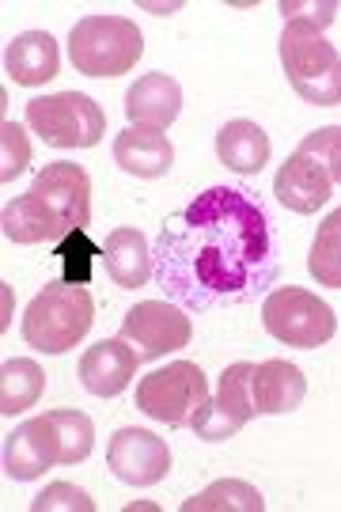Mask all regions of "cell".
<instances>
[{
	"label": "cell",
	"mask_w": 341,
	"mask_h": 512,
	"mask_svg": "<svg viewBox=\"0 0 341 512\" xmlns=\"http://www.w3.org/2000/svg\"><path fill=\"white\" fill-rule=\"evenodd\" d=\"M205 399H209V380L194 361H171L137 384V410L175 429L190 425Z\"/></svg>",
	"instance_id": "7"
},
{
	"label": "cell",
	"mask_w": 341,
	"mask_h": 512,
	"mask_svg": "<svg viewBox=\"0 0 341 512\" xmlns=\"http://www.w3.org/2000/svg\"><path fill=\"white\" fill-rule=\"evenodd\" d=\"M31 164V141H27V129L19 122H8L4 118V129H0V183H16L19 175Z\"/></svg>",
	"instance_id": "26"
},
{
	"label": "cell",
	"mask_w": 341,
	"mask_h": 512,
	"mask_svg": "<svg viewBox=\"0 0 341 512\" xmlns=\"http://www.w3.org/2000/svg\"><path fill=\"white\" fill-rule=\"evenodd\" d=\"M95 319V300L84 285L72 281H50L42 293L31 300V308L23 315V338L27 346L38 353H65V349L80 346L84 334L91 330Z\"/></svg>",
	"instance_id": "3"
},
{
	"label": "cell",
	"mask_w": 341,
	"mask_h": 512,
	"mask_svg": "<svg viewBox=\"0 0 341 512\" xmlns=\"http://www.w3.org/2000/svg\"><path fill=\"white\" fill-rule=\"evenodd\" d=\"M182 110V88L175 76L148 73L126 92V118L137 129H167Z\"/></svg>",
	"instance_id": "15"
},
{
	"label": "cell",
	"mask_w": 341,
	"mask_h": 512,
	"mask_svg": "<svg viewBox=\"0 0 341 512\" xmlns=\"http://www.w3.org/2000/svg\"><path fill=\"white\" fill-rule=\"evenodd\" d=\"M141 54V27L126 16H84L69 31V61L91 80L126 76Z\"/></svg>",
	"instance_id": "4"
},
{
	"label": "cell",
	"mask_w": 341,
	"mask_h": 512,
	"mask_svg": "<svg viewBox=\"0 0 341 512\" xmlns=\"http://www.w3.org/2000/svg\"><path fill=\"white\" fill-rule=\"evenodd\" d=\"M65 262V281L72 285H88L91 274H95V258H99V243H91L84 228H76L69 236L57 243V255Z\"/></svg>",
	"instance_id": "24"
},
{
	"label": "cell",
	"mask_w": 341,
	"mask_h": 512,
	"mask_svg": "<svg viewBox=\"0 0 341 512\" xmlns=\"http://www.w3.org/2000/svg\"><path fill=\"white\" fill-rule=\"evenodd\" d=\"M0 300H4V334H8V319H12V308H16V293H12L8 281L0 285Z\"/></svg>",
	"instance_id": "30"
},
{
	"label": "cell",
	"mask_w": 341,
	"mask_h": 512,
	"mask_svg": "<svg viewBox=\"0 0 341 512\" xmlns=\"http://www.w3.org/2000/svg\"><path fill=\"white\" fill-rule=\"evenodd\" d=\"M262 323L270 330L281 346L292 349H319L334 338L338 330V315L334 308L311 296L307 289H296V285H281L266 296L262 304Z\"/></svg>",
	"instance_id": "5"
},
{
	"label": "cell",
	"mask_w": 341,
	"mask_h": 512,
	"mask_svg": "<svg viewBox=\"0 0 341 512\" xmlns=\"http://www.w3.org/2000/svg\"><path fill=\"white\" fill-rule=\"evenodd\" d=\"M103 262H107V274L118 289H141L152 277L148 239L137 228H114L103 243Z\"/></svg>",
	"instance_id": "19"
},
{
	"label": "cell",
	"mask_w": 341,
	"mask_h": 512,
	"mask_svg": "<svg viewBox=\"0 0 341 512\" xmlns=\"http://www.w3.org/2000/svg\"><path fill=\"white\" fill-rule=\"evenodd\" d=\"M254 368L258 365H228L224 376H220V391L213 399H205L190 429L198 433L201 440H232L251 418H258V403H254Z\"/></svg>",
	"instance_id": "8"
},
{
	"label": "cell",
	"mask_w": 341,
	"mask_h": 512,
	"mask_svg": "<svg viewBox=\"0 0 341 512\" xmlns=\"http://www.w3.org/2000/svg\"><path fill=\"white\" fill-rule=\"evenodd\" d=\"M27 126L50 148H91L107 129V114L80 92L38 95L27 103Z\"/></svg>",
	"instance_id": "6"
},
{
	"label": "cell",
	"mask_w": 341,
	"mask_h": 512,
	"mask_svg": "<svg viewBox=\"0 0 341 512\" xmlns=\"http://www.w3.org/2000/svg\"><path fill=\"white\" fill-rule=\"evenodd\" d=\"M266 501L243 478H220L209 490H201L198 497L182 501V512H262Z\"/></svg>",
	"instance_id": "23"
},
{
	"label": "cell",
	"mask_w": 341,
	"mask_h": 512,
	"mask_svg": "<svg viewBox=\"0 0 341 512\" xmlns=\"http://www.w3.org/2000/svg\"><path fill=\"white\" fill-rule=\"evenodd\" d=\"M50 467H65V452H61V437H57L50 414L23 421L12 437L4 440V475L16 482H31V478L46 475Z\"/></svg>",
	"instance_id": "12"
},
{
	"label": "cell",
	"mask_w": 341,
	"mask_h": 512,
	"mask_svg": "<svg viewBox=\"0 0 341 512\" xmlns=\"http://www.w3.org/2000/svg\"><path fill=\"white\" fill-rule=\"evenodd\" d=\"M114 164L133 179H163L175 164V148L160 129L126 126L114 137Z\"/></svg>",
	"instance_id": "16"
},
{
	"label": "cell",
	"mask_w": 341,
	"mask_h": 512,
	"mask_svg": "<svg viewBox=\"0 0 341 512\" xmlns=\"http://www.w3.org/2000/svg\"><path fill=\"white\" fill-rule=\"evenodd\" d=\"M31 194L46 205L69 232L88 228L91 220V179L80 164H46L38 171V179L31 183Z\"/></svg>",
	"instance_id": "11"
},
{
	"label": "cell",
	"mask_w": 341,
	"mask_h": 512,
	"mask_svg": "<svg viewBox=\"0 0 341 512\" xmlns=\"http://www.w3.org/2000/svg\"><path fill=\"white\" fill-rule=\"evenodd\" d=\"M46 391V372L31 357H12L0 368V414H23L42 399Z\"/></svg>",
	"instance_id": "22"
},
{
	"label": "cell",
	"mask_w": 341,
	"mask_h": 512,
	"mask_svg": "<svg viewBox=\"0 0 341 512\" xmlns=\"http://www.w3.org/2000/svg\"><path fill=\"white\" fill-rule=\"evenodd\" d=\"M216 156H220V164L239 171V175H258L270 164V137L262 133V126H254L247 118H235L216 133Z\"/></svg>",
	"instance_id": "20"
},
{
	"label": "cell",
	"mask_w": 341,
	"mask_h": 512,
	"mask_svg": "<svg viewBox=\"0 0 341 512\" xmlns=\"http://www.w3.org/2000/svg\"><path fill=\"white\" fill-rule=\"evenodd\" d=\"M311 277L326 285V289H341V232L334 228H319V236L311 243V258H307Z\"/></svg>",
	"instance_id": "25"
},
{
	"label": "cell",
	"mask_w": 341,
	"mask_h": 512,
	"mask_svg": "<svg viewBox=\"0 0 341 512\" xmlns=\"http://www.w3.org/2000/svg\"><path fill=\"white\" fill-rule=\"evenodd\" d=\"M95 512V501H91L80 486H69V482H54V486H46L42 494L31 501V512Z\"/></svg>",
	"instance_id": "27"
},
{
	"label": "cell",
	"mask_w": 341,
	"mask_h": 512,
	"mask_svg": "<svg viewBox=\"0 0 341 512\" xmlns=\"http://www.w3.org/2000/svg\"><path fill=\"white\" fill-rule=\"evenodd\" d=\"M307 380L292 361H262L254 368V403L258 414H292L304 403Z\"/></svg>",
	"instance_id": "18"
},
{
	"label": "cell",
	"mask_w": 341,
	"mask_h": 512,
	"mask_svg": "<svg viewBox=\"0 0 341 512\" xmlns=\"http://www.w3.org/2000/svg\"><path fill=\"white\" fill-rule=\"evenodd\" d=\"M179 224L156 243L160 274L175 296L205 308L213 300H239L270 281V220L247 194L209 186Z\"/></svg>",
	"instance_id": "1"
},
{
	"label": "cell",
	"mask_w": 341,
	"mask_h": 512,
	"mask_svg": "<svg viewBox=\"0 0 341 512\" xmlns=\"http://www.w3.org/2000/svg\"><path fill=\"white\" fill-rule=\"evenodd\" d=\"M273 194H277V202L292 209V213H315V209H323L330 202V194H334V179H330V171L319 156H311V152H292L285 160V167L277 171V183H273Z\"/></svg>",
	"instance_id": "13"
},
{
	"label": "cell",
	"mask_w": 341,
	"mask_h": 512,
	"mask_svg": "<svg viewBox=\"0 0 341 512\" xmlns=\"http://www.w3.org/2000/svg\"><path fill=\"white\" fill-rule=\"evenodd\" d=\"M118 338H126L129 346L137 349L141 361H160L163 353L186 349L194 338V319L179 311L175 304L163 300H144L137 308L126 311Z\"/></svg>",
	"instance_id": "9"
},
{
	"label": "cell",
	"mask_w": 341,
	"mask_h": 512,
	"mask_svg": "<svg viewBox=\"0 0 341 512\" xmlns=\"http://www.w3.org/2000/svg\"><path fill=\"white\" fill-rule=\"evenodd\" d=\"M0 228L12 243H46V239H65L69 228L38 202L35 194L27 190L23 198H12L4 205V217H0Z\"/></svg>",
	"instance_id": "21"
},
{
	"label": "cell",
	"mask_w": 341,
	"mask_h": 512,
	"mask_svg": "<svg viewBox=\"0 0 341 512\" xmlns=\"http://www.w3.org/2000/svg\"><path fill=\"white\" fill-rule=\"evenodd\" d=\"M4 69L23 88L50 84L57 69H61V50H57L54 35H46V31H23V35H16L8 42V50H4Z\"/></svg>",
	"instance_id": "17"
},
{
	"label": "cell",
	"mask_w": 341,
	"mask_h": 512,
	"mask_svg": "<svg viewBox=\"0 0 341 512\" xmlns=\"http://www.w3.org/2000/svg\"><path fill=\"white\" fill-rule=\"evenodd\" d=\"M281 12H285L288 19H304V23L323 31V27H330L334 16H338V4H334V0H326V4H281Z\"/></svg>",
	"instance_id": "29"
},
{
	"label": "cell",
	"mask_w": 341,
	"mask_h": 512,
	"mask_svg": "<svg viewBox=\"0 0 341 512\" xmlns=\"http://www.w3.org/2000/svg\"><path fill=\"white\" fill-rule=\"evenodd\" d=\"M281 65L292 92L311 107L341 103V54L326 42L319 27L304 19H288L281 31Z\"/></svg>",
	"instance_id": "2"
},
{
	"label": "cell",
	"mask_w": 341,
	"mask_h": 512,
	"mask_svg": "<svg viewBox=\"0 0 341 512\" xmlns=\"http://www.w3.org/2000/svg\"><path fill=\"white\" fill-rule=\"evenodd\" d=\"M323 224H326V228H334V232H341V209H338V213H330Z\"/></svg>",
	"instance_id": "31"
},
{
	"label": "cell",
	"mask_w": 341,
	"mask_h": 512,
	"mask_svg": "<svg viewBox=\"0 0 341 512\" xmlns=\"http://www.w3.org/2000/svg\"><path fill=\"white\" fill-rule=\"evenodd\" d=\"M107 467L118 482L144 490V486H156V482L167 478V471H171V448L152 429L126 425V429H118L110 437Z\"/></svg>",
	"instance_id": "10"
},
{
	"label": "cell",
	"mask_w": 341,
	"mask_h": 512,
	"mask_svg": "<svg viewBox=\"0 0 341 512\" xmlns=\"http://www.w3.org/2000/svg\"><path fill=\"white\" fill-rule=\"evenodd\" d=\"M141 365V357H137V349L129 346L126 338H107V342H95V346L80 357V384L88 395L95 399H114V395H122L133 380V372Z\"/></svg>",
	"instance_id": "14"
},
{
	"label": "cell",
	"mask_w": 341,
	"mask_h": 512,
	"mask_svg": "<svg viewBox=\"0 0 341 512\" xmlns=\"http://www.w3.org/2000/svg\"><path fill=\"white\" fill-rule=\"evenodd\" d=\"M296 152H311V156H319V160L326 164V171H330V179L341 183V126H326V129L307 133Z\"/></svg>",
	"instance_id": "28"
}]
</instances>
